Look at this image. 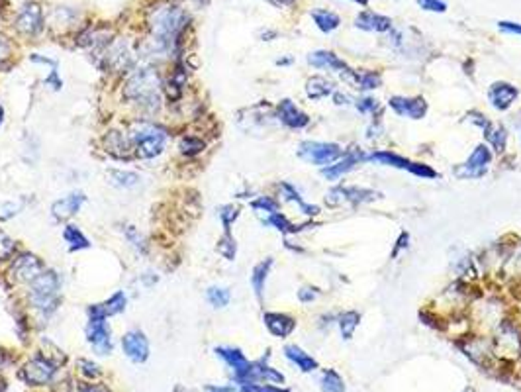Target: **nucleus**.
<instances>
[{"mask_svg": "<svg viewBox=\"0 0 521 392\" xmlns=\"http://www.w3.org/2000/svg\"><path fill=\"white\" fill-rule=\"evenodd\" d=\"M188 22H190V16L186 14L183 8L169 4V2L155 4L147 16V24H149L153 40L165 45L169 51L170 45L179 42V38L183 36Z\"/></svg>", "mask_w": 521, "mask_h": 392, "instance_id": "1", "label": "nucleus"}, {"mask_svg": "<svg viewBox=\"0 0 521 392\" xmlns=\"http://www.w3.org/2000/svg\"><path fill=\"white\" fill-rule=\"evenodd\" d=\"M159 73L149 65H141L134 71L127 79L124 97L131 102H136L143 110L155 112L159 108Z\"/></svg>", "mask_w": 521, "mask_h": 392, "instance_id": "2", "label": "nucleus"}, {"mask_svg": "<svg viewBox=\"0 0 521 392\" xmlns=\"http://www.w3.org/2000/svg\"><path fill=\"white\" fill-rule=\"evenodd\" d=\"M167 140H169L167 130L153 122H136L129 132L131 147L141 159H153L163 154Z\"/></svg>", "mask_w": 521, "mask_h": 392, "instance_id": "3", "label": "nucleus"}, {"mask_svg": "<svg viewBox=\"0 0 521 392\" xmlns=\"http://www.w3.org/2000/svg\"><path fill=\"white\" fill-rule=\"evenodd\" d=\"M61 294V279L55 271H43L40 277L29 282V302L36 310L43 314H51L59 304Z\"/></svg>", "mask_w": 521, "mask_h": 392, "instance_id": "4", "label": "nucleus"}, {"mask_svg": "<svg viewBox=\"0 0 521 392\" xmlns=\"http://www.w3.org/2000/svg\"><path fill=\"white\" fill-rule=\"evenodd\" d=\"M108 318L102 314L99 304L88 308V323H86V339L92 345V350L99 355H108L112 351V336L110 326L106 322Z\"/></svg>", "mask_w": 521, "mask_h": 392, "instance_id": "5", "label": "nucleus"}, {"mask_svg": "<svg viewBox=\"0 0 521 392\" xmlns=\"http://www.w3.org/2000/svg\"><path fill=\"white\" fill-rule=\"evenodd\" d=\"M345 155L338 143H327V141H302L298 147V157L308 161L318 167H327L333 165Z\"/></svg>", "mask_w": 521, "mask_h": 392, "instance_id": "6", "label": "nucleus"}, {"mask_svg": "<svg viewBox=\"0 0 521 392\" xmlns=\"http://www.w3.org/2000/svg\"><path fill=\"white\" fill-rule=\"evenodd\" d=\"M55 365L51 363L49 359H43V357H36L26 363V367L22 369L20 377L26 384H31V387H42V384H47L51 382L53 377H55Z\"/></svg>", "mask_w": 521, "mask_h": 392, "instance_id": "7", "label": "nucleus"}, {"mask_svg": "<svg viewBox=\"0 0 521 392\" xmlns=\"http://www.w3.org/2000/svg\"><path fill=\"white\" fill-rule=\"evenodd\" d=\"M216 355L220 359H224L227 367L233 371V378H236L238 387H243L247 382L249 371H251V363L247 361V357L236 347H216Z\"/></svg>", "mask_w": 521, "mask_h": 392, "instance_id": "8", "label": "nucleus"}, {"mask_svg": "<svg viewBox=\"0 0 521 392\" xmlns=\"http://www.w3.org/2000/svg\"><path fill=\"white\" fill-rule=\"evenodd\" d=\"M122 350L134 363H145L149 357V341L140 330H129L122 337Z\"/></svg>", "mask_w": 521, "mask_h": 392, "instance_id": "9", "label": "nucleus"}, {"mask_svg": "<svg viewBox=\"0 0 521 392\" xmlns=\"http://www.w3.org/2000/svg\"><path fill=\"white\" fill-rule=\"evenodd\" d=\"M388 104L398 116L409 118V120H422L429 108L425 98L422 97H392Z\"/></svg>", "mask_w": 521, "mask_h": 392, "instance_id": "10", "label": "nucleus"}, {"mask_svg": "<svg viewBox=\"0 0 521 392\" xmlns=\"http://www.w3.org/2000/svg\"><path fill=\"white\" fill-rule=\"evenodd\" d=\"M490 161H492V154H490V149L486 147V145H479L470 157L466 159V163L461 169H457L455 173L459 175V177H466V179H474V177H480V175H484L486 173V169L490 165Z\"/></svg>", "mask_w": 521, "mask_h": 392, "instance_id": "11", "label": "nucleus"}, {"mask_svg": "<svg viewBox=\"0 0 521 392\" xmlns=\"http://www.w3.org/2000/svg\"><path fill=\"white\" fill-rule=\"evenodd\" d=\"M16 28L26 36H38L43 29V12L38 4H28L16 18Z\"/></svg>", "mask_w": 521, "mask_h": 392, "instance_id": "12", "label": "nucleus"}, {"mask_svg": "<svg viewBox=\"0 0 521 392\" xmlns=\"http://www.w3.org/2000/svg\"><path fill=\"white\" fill-rule=\"evenodd\" d=\"M277 118L281 120L282 124L286 127H292V130H302L310 124V118L308 114H304L298 106H296L292 100L284 98L279 102L277 106Z\"/></svg>", "mask_w": 521, "mask_h": 392, "instance_id": "13", "label": "nucleus"}, {"mask_svg": "<svg viewBox=\"0 0 521 392\" xmlns=\"http://www.w3.org/2000/svg\"><path fill=\"white\" fill-rule=\"evenodd\" d=\"M45 267H43L42 259H38L36 255L31 253H24L20 255L12 265V273L18 280H24V282H31L36 277H40Z\"/></svg>", "mask_w": 521, "mask_h": 392, "instance_id": "14", "label": "nucleus"}, {"mask_svg": "<svg viewBox=\"0 0 521 392\" xmlns=\"http://www.w3.org/2000/svg\"><path fill=\"white\" fill-rule=\"evenodd\" d=\"M520 90L509 83H494L490 86V93H488V98L492 102V106L496 110H507L513 100L518 98Z\"/></svg>", "mask_w": 521, "mask_h": 392, "instance_id": "15", "label": "nucleus"}, {"mask_svg": "<svg viewBox=\"0 0 521 392\" xmlns=\"http://www.w3.org/2000/svg\"><path fill=\"white\" fill-rule=\"evenodd\" d=\"M365 154H361V151H351V154L343 155L333 165L324 167V177L329 179V181H338L339 177H343L345 173L353 171V169L359 165V161H365Z\"/></svg>", "mask_w": 521, "mask_h": 392, "instance_id": "16", "label": "nucleus"}, {"mask_svg": "<svg viewBox=\"0 0 521 392\" xmlns=\"http://www.w3.org/2000/svg\"><path fill=\"white\" fill-rule=\"evenodd\" d=\"M85 200L86 198L83 193H71V195L55 200L53 206H51V212H53V216H55L57 220H67V218L75 216L77 212L81 210Z\"/></svg>", "mask_w": 521, "mask_h": 392, "instance_id": "17", "label": "nucleus"}, {"mask_svg": "<svg viewBox=\"0 0 521 392\" xmlns=\"http://www.w3.org/2000/svg\"><path fill=\"white\" fill-rule=\"evenodd\" d=\"M343 79L359 90H374L382 84V79L374 71H343Z\"/></svg>", "mask_w": 521, "mask_h": 392, "instance_id": "18", "label": "nucleus"}, {"mask_svg": "<svg viewBox=\"0 0 521 392\" xmlns=\"http://www.w3.org/2000/svg\"><path fill=\"white\" fill-rule=\"evenodd\" d=\"M263 320H265V326H267L268 332L277 337L290 336L296 328L294 318L286 316V314H281V312H267L263 316Z\"/></svg>", "mask_w": 521, "mask_h": 392, "instance_id": "19", "label": "nucleus"}, {"mask_svg": "<svg viewBox=\"0 0 521 392\" xmlns=\"http://www.w3.org/2000/svg\"><path fill=\"white\" fill-rule=\"evenodd\" d=\"M308 63H310L314 69H329V71H338V73H343L347 71V63L343 59H339L335 53L331 51H312L308 56Z\"/></svg>", "mask_w": 521, "mask_h": 392, "instance_id": "20", "label": "nucleus"}, {"mask_svg": "<svg viewBox=\"0 0 521 392\" xmlns=\"http://www.w3.org/2000/svg\"><path fill=\"white\" fill-rule=\"evenodd\" d=\"M357 28L365 32H388L392 29V20L388 16L377 14V12H361L355 20Z\"/></svg>", "mask_w": 521, "mask_h": 392, "instance_id": "21", "label": "nucleus"}, {"mask_svg": "<svg viewBox=\"0 0 521 392\" xmlns=\"http://www.w3.org/2000/svg\"><path fill=\"white\" fill-rule=\"evenodd\" d=\"M284 355H286L300 371H304V373H312V371L318 369V361H316L314 357H310L304 350H300L298 345H286V347H284Z\"/></svg>", "mask_w": 521, "mask_h": 392, "instance_id": "22", "label": "nucleus"}, {"mask_svg": "<svg viewBox=\"0 0 521 392\" xmlns=\"http://www.w3.org/2000/svg\"><path fill=\"white\" fill-rule=\"evenodd\" d=\"M279 191H281V196L284 202H296V204L300 206V210L304 212L306 216H318V214H320V208H318V206H314V204L304 202V200H302V196L298 195V191H296L292 184H288V182H281V184H279Z\"/></svg>", "mask_w": 521, "mask_h": 392, "instance_id": "23", "label": "nucleus"}, {"mask_svg": "<svg viewBox=\"0 0 521 392\" xmlns=\"http://www.w3.org/2000/svg\"><path fill=\"white\" fill-rule=\"evenodd\" d=\"M270 269H272V259H270V257L265 259V261H261V263H257L253 269V275H251V286H253L255 296H257L259 300H263L265 282H267Z\"/></svg>", "mask_w": 521, "mask_h": 392, "instance_id": "24", "label": "nucleus"}, {"mask_svg": "<svg viewBox=\"0 0 521 392\" xmlns=\"http://www.w3.org/2000/svg\"><path fill=\"white\" fill-rule=\"evenodd\" d=\"M372 163H381V165H386V167H396V169H404V171H411V161H408L406 157H400V155L392 154V151H377L368 157Z\"/></svg>", "mask_w": 521, "mask_h": 392, "instance_id": "25", "label": "nucleus"}, {"mask_svg": "<svg viewBox=\"0 0 521 392\" xmlns=\"http://www.w3.org/2000/svg\"><path fill=\"white\" fill-rule=\"evenodd\" d=\"M331 93H335L333 83L324 79V77H312V79H308V83H306V95L312 100H320V98L327 97Z\"/></svg>", "mask_w": 521, "mask_h": 392, "instance_id": "26", "label": "nucleus"}, {"mask_svg": "<svg viewBox=\"0 0 521 392\" xmlns=\"http://www.w3.org/2000/svg\"><path fill=\"white\" fill-rule=\"evenodd\" d=\"M127 304V296L124 291H118V293H114L106 302H102L99 304L100 310H102V314L106 316V318H110V316H116V314H122L124 310H126Z\"/></svg>", "mask_w": 521, "mask_h": 392, "instance_id": "27", "label": "nucleus"}, {"mask_svg": "<svg viewBox=\"0 0 521 392\" xmlns=\"http://www.w3.org/2000/svg\"><path fill=\"white\" fill-rule=\"evenodd\" d=\"M63 239L69 243L71 252H79V249H86L90 247V241L86 239V236L77 228V225H67L63 232Z\"/></svg>", "mask_w": 521, "mask_h": 392, "instance_id": "28", "label": "nucleus"}, {"mask_svg": "<svg viewBox=\"0 0 521 392\" xmlns=\"http://www.w3.org/2000/svg\"><path fill=\"white\" fill-rule=\"evenodd\" d=\"M312 18H314V22H316V26L322 29V32H325V34L338 29L339 24H341L339 16L329 12V10H314V12H312Z\"/></svg>", "mask_w": 521, "mask_h": 392, "instance_id": "29", "label": "nucleus"}, {"mask_svg": "<svg viewBox=\"0 0 521 392\" xmlns=\"http://www.w3.org/2000/svg\"><path fill=\"white\" fill-rule=\"evenodd\" d=\"M108 177H110V184L118 188H131L140 182V175L131 171H110Z\"/></svg>", "mask_w": 521, "mask_h": 392, "instance_id": "30", "label": "nucleus"}, {"mask_svg": "<svg viewBox=\"0 0 521 392\" xmlns=\"http://www.w3.org/2000/svg\"><path fill=\"white\" fill-rule=\"evenodd\" d=\"M486 140L490 141V145H492L498 154H502V151L506 149L507 132L502 126H492V124H486Z\"/></svg>", "mask_w": 521, "mask_h": 392, "instance_id": "31", "label": "nucleus"}, {"mask_svg": "<svg viewBox=\"0 0 521 392\" xmlns=\"http://www.w3.org/2000/svg\"><path fill=\"white\" fill-rule=\"evenodd\" d=\"M359 322H361L359 312H345V314H341V316H339L338 323H339V330H341V336H343V339H351V336L355 334V330H357Z\"/></svg>", "mask_w": 521, "mask_h": 392, "instance_id": "32", "label": "nucleus"}, {"mask_svg": "<svg viewBox=\"0 0 521 392\" xmlns=\"http://www.w3.org/2000/svg\"><path fill=\"white\" fill-rule=\"evenodd\" d=\"M129 145H131L129 138L126 140L120 132H110V134L106 136V147H108V151L114 155H118V157H122V155L126 154Z\"/></svg>", "mask_w": 521, "mask_h": 392, "instance_id": "33", "label": "nucleus"}, {"mask_svg": "<svg viewBox=\"0 0 521 392\" xmlns=\"http://www.w3.org/2000/svg\"><path fill=\"white\" fill-rule=\"evenodd\" d=\"M206 298H208V302H210L214 308H226L227 304H229L231 294L224 286H210L208 293H206Z\"/></svg>", "mask_w": 521, "mask_h": 392, "instance_id": "34", "label": "nucleus"}, {"mask_svg": "<svg viewBox=\"0 0 521 392\" xmlns=\"http://www.w3.org/2000/svg\"><path fill=\"white\" fill-rule=\"evenodd\" d=\"M265 224L277 228L282 234H296V232H298V228H296L284 214H281V212H275V214L267 216V218H265Z\"/></svg>", "mask_w": 521, "mask_h": 392, "instance_id": "35", "label": "nucleus"}, {"mask_svg": "<svg viewBox=\"0 0 521 392\" xmlns=\"http://www.w3.org/2000/svg\"><path fill=\"white\" fill-rule=\"evenodd\" d=\"M322 391L324 392H345V384L335 371H325L322 377Z\"/></svg>", "mask_w": 521, "mask_h": 392, "instance_id": "36", "label": "nucleus"}, {"mask_svg": "<svg viewBox=\"0 0 521 392\" xmlns=\"http://www.w3.org/2000/svg\"><path fill=\"white\" fill-rule=\"evenodd\" d=\"M204 147H206L204 141L194 136H184L183 140L179 141V149L184 155H198L200 151H204Z\"/></svg>", "mask_w": 521, "mask_h": 392, "instance_id": "37", "label": "nucleus"}, {"mask_svg": "<svg viewBox=\"0 0 521 392\" xmlns=\"http://www.w3.org/2000/svg\"><path fill=\"white\" fill-rule=\"evenodd\" d=\"M253 208L259 214H275V212H279V202L275 200V198H270V196H261L259 200H255L253 202Z\"/></svg>", "mask_w": 521, "mask_h": 392, "instance_id": "38", "label": "nucleus"}, {"mask_svg": "<svg viewBox=\"0 0 521 392\" xmlns=\"http://www.w3.org/2000/svg\"><path fill=\"white\" fill-rule=\"evenodd\" d=\"M218 252L222 253L227 261H233V257H236V239L231 238V234H229V232H226V234H224V238L220 239V243H218Z\"/></svg>", "mask_w": 521, "mask_h": 392, "instance_id": "39", "label": "nucleus"}, {"mask_svg": "<svg viewBox=\"0 0 521 392\" xmlns=\"http://www.w3.org/2000/svg\"><path fill=\"white\" fill-rule=\"evenodd\" d=\"M355 106H357V110L361 114H374L379 110V102L370 97H361L355 102Z\"/></svg>", "mask_w": 521, "mask_h": 392, "instance_id": "40", "label": "nucleus"}, {"mask_svg": "<svg viewBox=\"0 0 521 392\" xmlns=\"http://www.w3.org/2000/svg\"><path fill=\"white\" fill-rule=\"evenodd\" d=\"M238 216H240V210H238L236 206H224V208L220 210V218H222V224H224V230H226V232H229V228L238 220Z\"/></svg>", "mask_w": 521, "mask_h": 392, "instance_id": "41", "label": "nucleus"}, {"mask_svg": "<svg viewBox=\"0 0 521 392\" xmlns=\"http://www.w3.org/2000/svg\"><path fill=\"white\" fill-rule=\"evenodd\" d=\"M241 392H288V391H282L279 387H275V384H263V382H255V384H245V387H240Z\"/></svg>", "mask_w": 521, "mask_h": 392, "instance_id": "42", "label": "nucleus"}, {"mask_svg": "<svg viewBox=\"0 0 521 392\" xmlns=\"http://www.w3.org/2000/svg\"><path fill=\"white\" fill-rule=\"evenodd\" d=\"M418 4L423 10H429V12H445L447 10V4L443 0H418Z\"/></svg>", "mask_w": 521, "mask_h": 392, "instance_id": "43", "label": "nucleus"}, {"mask_svg": "<svg viewBox=\"0 0 521 392\" xmlns=\"http://www.w3.org/2000/svg\"><path fill=\"white\" fill-rule=\"evenodd\" d=\"M409 173H414V175H418V177H425V179H435L437 177L435 171L431 167H427V165H423V163H414Z\"/></svg>", "mask_w": 521, "mask_h": 392, "instance_id": "44", "label": "nucleus"}, {"mask_svg": "<svg viewBox=\"0 0 521 392\" xmlns=\"http://www.w3.org/2000/svg\"><path fill=\"white\" fill-rule=\"evenodd\" d=\"M79 367H83V369H81V373H83V375H85V377H88V378H94V377H99L100 375V369L97 367V365L92 363V361L81 359V361H79Z\"/></svg>", "mask_w": 521, "mask_h": 392, "instance_id": "45", "label": "nucleus"}, {"mask_svg": "<svg viewBox=\"0 0 521 392\" xmlns=\"http://www.w3.org/2000/svg\"><path fill=\"white\" fill-rule=\"evenodd\" d=\"M126 238H127V241H129L134 247H138V249H140L141 245H143V239H141L140 232H138L136 228H131V225H129V228L126 230Z\"/></svg>", "mask_w": 521, "mask_h": 392, "instance_id": "46", "label": "nucleus"}, {"mask_svg": "<svg viewBox=\"0 0 521 392\" xmlns=\"http://www.w3.org/2000/svg\"><path fill=\"white\" fill-rule=\"evenodd\" d=\"M318 294H320L318 293V289H308V286H306V289H300V291H298V298H300L302 302H312V300L318 298Z\"/></svg>", "mask_w": 521, "mask_h": 392, "instance_id": "47", "label": "nucleus"}, {"mask_svg": "<svg viewBox=\"0 0 521 392\" xmlns=\"http://www.w3.org/2000/svg\"><path fill=\"white\" fill-rule=\"evenodd\" d=\"M498 28L502 29V32H506V34H518V36H521V24H516V22H500Z\"/></svg>", "mask_w": 521, "mask_h": 392, "instance_id": "48", "label": "nucleus"}, {"mask_svg": "<svg viewBox=\"0 0 521 392\" xmlns=\"http://www.w3.org/2000/svg\"><path fill=\"white\" fill-rule=\"evenodd\" d=\"M408 241H409V236L404 232V234L400 236V239L396 241V247H394V252H392V257H396V255L402 252V249H406V247H408Z\"/></svg>", "mask_w": 521, "mask_h": 392, "instance_id": "49", "label": "nucleus"}, {"mask_svg": "<svg viewBox=\"0 0 521 392\" xmlns=\"http://www.w3.org/2000/svg\"><path fill=\"white\" fill-rule=\"evenodd\" d=\"M10 51H12V45L6 42L4 38H0V63L10 57Z\"/></svg>", "mask_w": 521, "mask_h": 392, "instance_id": "50", "label": "nucleus"}, {"mask_svg": "<svg viewBox=\"0 0 521 392\" xmlns=\"http://www.w3.org/2000/svg\"><path fill=\"white\" fill-rule=\"evenodd\" d=\"M81 392H110L106 387H102V384H86L85 389Z\"/></svg>", "mask_w": 521, "mask_h": 392, "instance_id": "51", "label": "nucleus"}, {"mask_svg": "<svg viewBox=\"0 0 521 392\" xmlns=\"http://www.w3.org/2000/svg\"><path fill=\"white\" fill-rule=\"evenodd\" d=\"M267 2L279 6V8H286V6H292V4H294V0H267Z\"/></svg>", "mask_w": 521, "mask_h": 392, "instance_id": "52", "label": "nucleus"}, {"mask_svg": "<svg viewBox=\"0 0 521 392\" xmlns=\"http://www.w3.org/2000/svg\"><path fill=\"white\" fill-rule=\"evenodd\" d=\"M8 363H10V357L4 351H0V369H4Z\"/></svg>", "mask_w": 521, "mask_h": 392, "instance_id": "53", "label": "nucleus"}, {"mask_svg": "<svg viewBox=\"0 0 521 392\" xmlns=\"http://www.w3.org/2000/svg\"><path fill=\"white\" fill-rule=\"evenodd\" d=\"M210 392H241L240 389H231V387H224V389H210Z\"/></svg>", "mask_w": 521, "mask_h": 392, "instance_id": "54", "label": "nucleus"}, {"mask_svg": "<svg viewBox=\"0 0 521 392\" xmlns=\"http://www.w3.org/2000/svg\"><path fill=\"white\" fill-rule=\"evenodd\" d=\"M2 122H4V108L0 106V126H2Z\"/></svg>", "mask_w": 521, "mask_h": 392, "instance_id": "55", "label": "nucleus"}, {"mask_svg": "<svg viewBox=\"0 0 521 392\" xmlns=\"http://www.w3.org/2000/svg\"><path fill=\"white\" fill-rule=\"evenodd\" d=\"M4 389H6V384H4V382L0 380V392H4Z\"/></svg>", "mask_w": 521, "mask_h": 392, "instance_id": "56", "label": "nucleus"}, {"mask_svg": "<svg viewBox=\"0 0 521 392\" xmlns=\"http://www.w3.org/2000/svg\"><path fill=\"white\" fill-rule=\"evenodd\" d=\"M353 2H359V4H366V0H353Z\"/></svg>", "mask_w": 521, "mask_h": 392, "instance_id": "57", "label": "nucleus"}]
</instances>
